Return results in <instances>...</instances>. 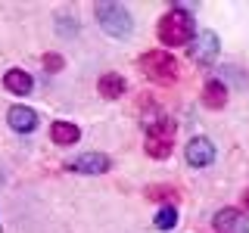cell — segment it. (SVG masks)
Returning a JSON list of instances; mask_svg holds the SVG:
<instances>
[{"label": "cell", "mask_w": 249, "mask_h": 233, "mask_svg": "<svg viewBox=\"0 0 249 233\" xmlns=\"http://www.w3.org/2000/svg\"><path fill=\"white\" fill-rule=\"evenodd\" d=\"M243 208H246V212H249V190L243 193Z\"/></svg>", "instance_id": "17"}, {"label": "cell", "mask_w": 249, "mask_h": 233, "mask_svg": "<svg viewBox=\"0 0 249 233\" xmlns=\"http://www.w3.org/2000/svg\"><path fill=\"white\" fill-rule=\"evenodd\" d=\"M146 196H150V199H171V202H178V190H171V186H150Z\"/></svg>", "instance_id": "15"}, {"label": "cell", "mask_w": 249, "mask_h": 233, "mask_svg": "<svg viewBox=\"0 0 249 233\" xmlns=\"http://www.w3.org/2000/svg\"><path fill=\"white\" fill-rule=\"evenodd\" d=\"M146 155L153 159H168L171 150H175V121L159 115V118L150 121V131H146V143H143Z\"/></svg>", "instance_id": "2"}, {"label": "cell", "mask_w": 249, "mask_h": 233, "mask_svg": "<svg viewBox=\"0 0 249 233\" xmlns=\"http://www.w3.org/2000/svg\"><path fill=\"white\" fill-rule=\"evenodd\" d=\"M215 56H218V34L215 31H199V34H193L190 59L199 62V66H209Z\"/></svg>", "instance_id": "5"}, {"label": "cell", "mask_w": 249, "mask_h": 233, "mask_svg": "<svg viewBox=\"0 0 249 233\" xmlns=\"http://www.w3.org/2000/svg\"><path fill=\"white\" fill-rule=\"evenodd\" d=\"M159 41L168 44V47L190 44V41H193V19H190V13H184L181 6L168 10V13L159 19Z\"/></svg>", "instance_id": "1"}, {"label": "cell", "mask_w": 249, "mask_h": 233, "mask_svg": "<svg viewBox=\"0 0 249 233\" xmlns=\"http://www.w3.org/2000/svg\"><path fill=\"white\" fill-rule=\"evenodd\" d=\"M3 84L10 93H28L31 90V75L22 72V68H10V72L3 75Z\"/></svg>", "instance_id": "13"}, {"label": "cell", "mask_w": 249, "mask_h": 233, "mask_svg": "<svg viewBox=\"0 0 249 233\" xmlns=\"http://www.w3.org/2000/svg\"><path fill=\"white\" fill-rule=\"evenodd\" d=\"M212 224L215 233H249V217L240 208H221Z\"/></svg>", "instance_id": "6"}, {"label": "cell", "mask_w": 249, "mask_h": 233, "mask_svg": "<svg viewBox=\"0 0 249 233\" xmlns=\"http://www.w3.org/2000/svg\"><path fill=\"white\" fill-rule=\"evenodd\" d=\"M184 155L193 168H206V165H212V159H215V146L209 143L206 137H193L190 143H187Z\"/></svg>", "instance_id": "8"}, {"label": "cell", "mask_w": 249, "mask_h": 233, "mask_svg": "<svg viewBox=\"0 0 249 233\" xmlns=\"http://www.w3.org/2000/svg\"><path fill=\"white\" fill-rule=\"evenodd\" d=\"M44 66H47V72H59V68H62V56H59V53H47Z\"/></svg>", "instance_id": "16"}, {"label": "cell", "mask_w": 249, "mask_h": 233, "mask_svg": "<svg viewBox=\"0 0 249 233\" xmlns=\"http://www.w3.org/2000/svg\"><path fill=\"white\" fill-rule=\"evenodd\" d=\"M50 134H53V143H59V146H72V143H78L81 131H78L72 121H53Z\"/></svg>", "instance_id": "12"}, {"label": "cell", "mask_w": 249, "mask_h": 233, "mask_svg": "<svg viewBox=\"0 0 249 233\" xmlns=\"http://www.w3.org/2000/svg\"><path fill=\"white\" fill-rule=\"evenodd\" d=\"M97 22H100V28L106 31V34H112V37H128L131 34V28H134V22H131V13L124 10V6L119 3H97Z\"/></svg>", "instance_id": "3"}, {"label": "cell", "mask_w": 249, "mask_h": 233, "mask_svg": "<svg viewBox=\"0 0 249 233\" xmlns=\"http://www.w3.org/2000/svg\"><path fill=\"white\" fill-rule=\"evenodd\" d=\"M97 90H100V97H106V100H119L124 93V78L115 75V72H109V75H103L97 81Z\"/></svg>", "instance_id": "11"}, {"label": "cell", "mask_w": 249, "mask_h": 233, "mask_svg": "<svg viewBox=\"0 0 249 233\" xmlns=\"http://www.w3.org/2000/svg\"><path fill=\"white\" fill-rule=\"evenodd\" d=\"M6 121H10L13 131H19V134H28V131L37 128V112L28 106H13L10 112H6Z\"/></svg>", "instance_id": "9"}, {"label": "cell", "mask_w": 249, "mask_h": 233, "mask_svg": "<svg viewBox=\"0 0 249 233\" xmlns=\"http://www.w3.org/2000/svg\"><path fill=\"white\" fill-rule=\"evenodd\" d=\"M153 224L159 230H171L178 224V212H175V205H165V208H159V215L153 217Z\"/></svg>", "instance_id": "14"}, {"label": "cell", "mask_w": 249, "mask_h": 233, "mask_svg": "<svg viewBox=\"0 0 249 233\" xmlns=\"http://www.w3.org/2000/svg\"><path fill=\"white\" fill-rule=\"evenodd\" d=\"M109 168H112V162L103 152H84L75 162H69V171H75V174H106Z\"/></svg>", "instance_id": "7"}, {"label": "cell", "mask_w": 249, "mask_h": 233, "mask_svg": "<svg viewBox=\"0 0 249 233\" xmlns=\"http://www.w3.org/2000/svg\"><path fill=\"white\" fill-rule=\"evenodd\" d=\"M140 68H143L146 78L162 81V84H168V81H175V78H178V62H175V56H171V53H165V50H150V53H143V56H140Z\"/></svg>", "instance_id": "4"}, {"label": "cell", "mask_w": 249, "mask_h": 233, "mask_svg": "<svg viewBox=\"0 0 249 233\" xmlns=\"http://www.w3.org/2000/svg\"><path fill=\"white\" fill-rule=\"evenodd\" d=\"M224 103H228V87H224L221 81H209L206 87H202V106L224 109Z\"/></svg>", "instance_id": "10"}]
</instances>
